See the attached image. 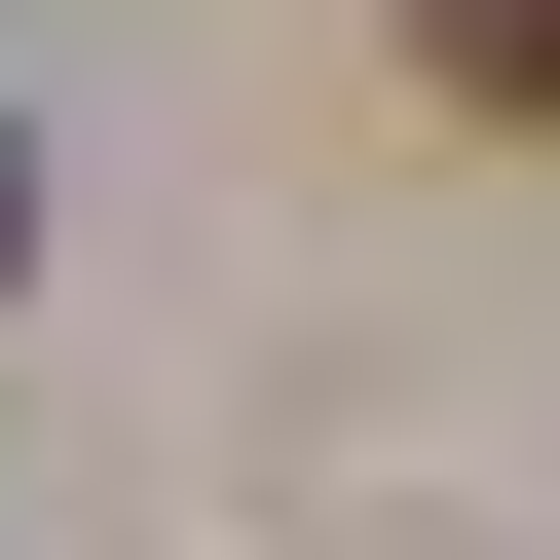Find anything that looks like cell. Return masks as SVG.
<instances>
[{"label":"cell","instance_id":"obj_2","mask_svg":"<svg viewBox=\"0 0 560 560\" xmlns=\"http://www.w3.org/2000/svg\"><path fill=\"white\" fill-rule=\"evenodd\" d=\"M0 261H38V150H0Z\"/></svg>","mask_w":560,"mask_h":560},{"label":"cell","instance_id":"obj_1","mask_svg":"<svg viewBox=\"0 0 560 560\" xmlns=\"http://www.w3.org/2000/svg\"><path fill=\"white\" fill-rule=\"evenodd\" d=\"M411 75L448 113H560V0H411Z\"/></svg>","mask_w":560,"mask_h":560}]
</instances>
